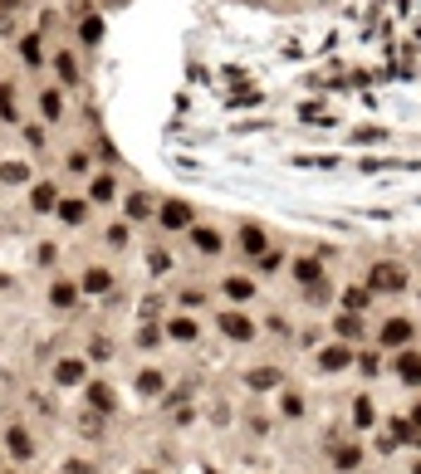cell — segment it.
I'll return each instance as SVG.
<instances>
[{
    "mask_svg": "<svg viewBox=\"0 0 421 474\" xmlns=\"http://www.w3.org/2000/svg\"><path fill=\"white\" fill-rule=\"evenodd\" d=\"M367 288H372V293H402V288H407V269L392 264V260H382V264L367 269Z\"/></svg>",
    "mask_w": 421,
    "mask_h": 474,
    "instance_id": "cell-1",
    "label": "cell"
},
{
    "mask_svg": "<svg viewBox=\"0 0 421 474\" xmlns=\"http://www.w3.org/2000/svg\"><path fill=\"white\" fill-rule=\"evenodd\" d=\"M220 333H225L230 342H250V338H255V323H250L245 313H220Z\"/></svg>",
    "mask_w": 421,
    "mask_h": 474,
    "instance_id": "cell-2",
    "label": "cell"
},
{
    "mask_svg": "<svg viewBox=\"0 0 421 474\" xmlns=\"http://www.w3.org/2000/svg\"><path fill=\"white\" fill-rule=\"evenodd\" d=\"M377 342H382V347H407V342H412V323H407V318H387Z\"/></svg>",
    "mask_w": 421,
    "mask_h": 474,
    "instance_id": "cell-3",
    "label": "cell"
},
{
    "mask_svg": "<svg viewBox=\"0 0 421 474\" xmlns=\"http://www.w3.org/2000/svg\"><path fill=\"white\" fill-rule=\"evenodd\" d=\"M157 220H162L167 230H182V225H191V205H187V200H167V205L157 210Z\"/></svg>",
    "mask_w": 421,
    "mask_h": 474,
    "instance_id": "cell-4",
    "label": "cell"
},
{
    "mask_svg": "<svg viewBox=\"0 0 421 474\" xmlns=\"http://www.w3.org/2000/svg\"><path fill=\"white\" fill-rule=\"evenodd\" d=\"M348 362H353V352H348L343 342H333V347L318 352V367H323V372H338V367H348Z\"/></svg>",
    "mask_w": 421,
    "mask_h": 474,
    "instance_id": "cell-5",
    "label": "cell"
},
{
    "mask_svg": "<svg viewBox=\"0 0 421 474\" xmlns=\"http://www.w3.org/2000/svg\"><path fill=\"white\" fill-rule=\"evenodd\" d=\"M397 377L421 386V352H402V357H397Z\"/></svg>",
    "mask_w": 421,
    "mask_h": 474,
    "instance_id": "cell-6",
    "label": "cell"
},
{
    "mask_svg": "<svg viewBox=\"0 0 421 474\" xmlns=\"http://www.w3.org/2000/svg\"><path fill=\"white\" fill-rule=\"evenodd\" d=\"M113 288V274H108L103 264L99 269H84V293H108Z\"/></svg>",
    "mask_w": 421,
    "mask_h": 474,
    "instance_id": "cell-7",
    "label": "cell"
},
{
    "mask_svg": "<svg viewBox=\"0 0 421 474\" xmlns=\"http://www.w3.org/2000/svg\"><path fill=\"white\" fill-rule=\"evenodd\" d=\"M191 245L206 250V255H220V235H215L210 225H196V230H191Z\"/></svg>",
    "mask_w": 421,
    "mask_h": 474,
    "instance_id": "cell-8",
    "label": "cell"
},
{
    "mask_svg": "<svg viewBox=\"0 0 421 474\" xmlns=\"http://www.w3.org/2000/svg\"><path fill=\"white\" fill-rule=\"evenodd\" d=\"M240 250H245V255H265V230H260V225H245V230H240Z\"/></svg>",
    "mask_w": 421,
    "mask_h": 474,
    "instance_id": "cell-9",
    "label": "cell"
},
{
    "mask_svg": "<svg viewBox=\"0 0 421 474\" xmlns=\"http://www.w3.org/2000/svg\"><path fill=\"white\" fill-rule=\"evenodd\" d=\"M367 303H372V288H367V284H358V288L343 293V308H348V313H363Z\"/></svg>",
    "mask_w": 421,
    "mask_h": 474,
    "instance_id": "cell-10",
    "label": "cell"
},
{
    "mask_svg": "<svg viewBox=\"0 0 421 474\" xmlns=\"http://www.w3.org/2000/svg\"><path fill=\"white\" fill-rule=\"evenodd\" d=\"M294 279H299L304 288L318 284V279H323V264H318V260H299V264H294Z\"/></svg>",
    "mask_w": 421,
    "mask_h": 474,
    "instance_id": "cell-11",
    "label": "cell"
},
{
    "mask_svg": "<svg viewBox=\"0 0 421 474\" xmlns=\"http://www.w3.org/2000/svg\"><path fill=\"white\" fill-rule=\"evenodd\" d=\"M225 293H230L235 303H245V298H255V279H245V274H235V279H225Z\"/></svg>",
    "mask_w": 421,
    "mask_h": 474,
    "instance_id": "cell-12",
    "label": "cell"
},
{
    "mask_svg": "<svg viewBox=\"0 0 421 474\" xmlns=\"http://www.w3.org/2000/svg\"><path fill=\"white\" fill-rule=\"evenodd\" d=\"M245 386H250V391H270V386H279V372H275V367H260V372L245 377Z\"/></svg>",
    "mask_w": 421,
    "mask_h": 474,
    "instance_id": "cell-13",
    "label": "cell"
},
{
    "mask_svg": "<svg viewBox=\"0 0 421 474\" xmlns=\"http://www.w3.org/2000/svg\"><path fill=\"white\" fill-rule=\"evenodd\" d=\"M39 108H44V117H49V122H59V117H64V98L54 94V89H44V94H39Z\"/></svg>",
    "mask_w": 421,
    "mask_h": 474,
    "instance_id": "cell-14",
    "label": "cell"
},
{
    "mask_svg": "<svg viewBox=\"0 0 421 474\" xmlns=\"http://www.w3.org/2000/svg\"><path fill=\"white\" fill-rule=\"evenodd\" d=\"M89 406H99V411H113V406H118V401H113V386L94 381V386H89Z\"/></svg>",
    "mask_w": 421,
    "mask_h": 474,
    "instance_id": "cell-15",
    "label": "cell"
},
{
    "mask_svg": "<svg viewBox=\"0 0 421 474\" xmlns=\"http://www.w3.org/2000/svg\"><path fill=\"white\" fill-rule=\"evenodd\" d=\"M54 210H59V220H69V225H79V220L89 215V205H84V200H59Z\"/></svg>",
    "mask_w": 421,
    "mask_h": 474,
    "instance_id": "cell-16",
    "label": "cell"
},
{
    "mask_svg": "<svg viewBox=\"0 0 421 474\" xmlns=\"http://www.w3.org/2000/svg\"><path fill=\"white\" fill-rule=\"evenodd\" d=\"M167 338H177V342H191V338H196V323H191V318H172V323H167Z\"/></svg>",
    "mask_w": 421,
    "mask_h": 474,
    "instance_id": "cell-17",
    "label": "cell"
},
{
    "mask_svg": "<svg viewBox=\"0 0 421 474\" xmlns=\"http://www.w3.org/2000/svg\"><path fill=\"white\" fill-rule=\"evenodd\" d=\"M30 196H34V210H54V205H59V191L49 186V181H44V186H34Z\"/></svg>",
    "mask_w": 421,
    "mask_h": 474,
    "instance_id": "cell-18",
    "label": "cell"
},
{
    "mask_svg": "<svg viewBox=\"0 0 421 474\" xmlns=\"http://www.w3.org/2000/svg\"><path fill=\"white\" fill-rule=\"evenodd\" d=\"M5 445H10V455H20V460H30V455H34V445H30V435H25V430H10V440H5Z\"/></svg>",
    "mask_w": 421,
    "mask_h": 474,
    "instance_id": "cell-19",
    "label": "cell"
},
{
    "mask_svg": "<svg viewBox=\"0 0 421 474\" xmlns=\"http://www.w3.org/2000/svg\"><path fill=\"white\" fill-rule=\"evenodd\" d=\"M363 333V318L358 313H338V338H358Z\"/></svg>",
    "mask_w": 421,
    "mask_h": 474,
    "instance_id": "cell-20",
    "label": "cell"
},
{
    "mask_svg": "<svg viewBox=\"0 0 421 474\" xmlns=\"http://www.w3.org/2000/svg\"><path fill=\"white\" fill-rule=\"evenodd\" d=\"M79 39H84V44H99V39H103V20H84V25H79Z\"/></svg>",
    "mask_w": 421,
    "mask_h": 474,
    "instance_id": "cell-21",
    "label": "cell"
},
{
    "mask_svg": "<svg viewBox=\"0 0 421 474\" xmlns=\"http://www.w3.org/2000/svg\"><path fill=\"white\" fill-rule=\"evenodd\" d=\"M147 215H152L147 196H127V220H147Z\"/></svg>",
    "mask_w": 421,
    "mask_h": 474,
    "instance_id": "cell-22",
    "label": "cell"
},
{
    "mask_svg": "<svg viewBox=\"0 0 421 474\" xmlns=\"http://www.w3.org/2000/svg\"><path fill=\"white\" fill-rule=\"evenodd\" d=\"M372 416H377V411H372V401H367V396H358V406H353V421L367 430V425H372Z\"/></svg>",
    "mask_w": 421,
    "mask_h": 474,
    "instance_id": "cell-23",
    "label": "cell"
},
{
    "mask_svg": "<svg viewBox=\"0 0 421 474\" xmlns=\"http://www.w3.org/2000/svg\"><path fill=\"white\" fill-rule=\"evenodd\" d=\"M0 117L15 122V89H10V84H0Z\"/></svg>",
    "mask_w": 421,
    "mask_h": 474,
    "instance_id": "cell-24",
    "label": "cell"
},
{
    "mask_svg": "<svg viewBox=\"0 0 421 474\" xmlns=\"http://www.w3.org/2000/svg\"><path fill=\"white\" fill-rule=\"evenodd\" d=\"M49 303H59V308H74V284H54V288H49Z\"/></svg>",
    "mask_w": 421,
    "mask_h": 474,
    "instance_id": "cell-25",
    "label": "cell"
},
{
    "mask_svg": "<svg viewBox=\"0 0 421 474\" xmlns=\"http://www.w3.org/2000/svg\"><path fill=\"white\" fill-rule=\"evenodd\" d=\"M54 377L64 381V386H74V381L84 377V367H79V362H59V372H54Z\"/></svg>",
    "mask_w": 421,
    "mask_h": 474,
    "instance_id": "cell-26",
    "label": "cell"
},
{
    "mask_svg": "<svg viewBox=\"0 0 421 474\" xmlns=\"http://www.w3.org/2000/svg\"><path fill=\"white\" fill-rule=\"evenodd\" d=\"M137 391H142V396H157V391H162V377H157V372H142V377H137Z\"/></svg>",
    "mask_w": 421,
    "mask_h": 474,
    "instance_id": "cell-27",
    "label": "cell"
},
{
    "mask_svg": "<svg viewBox=\"0 0 421 474\" xmlns=\"http://www.w3.org/2000/svg\"><path fill=\"white\" fill-rule=\"evenodd\" d=\"M20 54H25L30 64H39V54H44V49H39V34H30V39H20Z\"/></svg>",
    "mask_w": 421,
    "mask_h": 474,
    "instance_id": "cell-28",
    "label": "cell"
},
{
    "mask_svg": "<svg viewBox=\"0 0 421 474\" xmlns=\"http://www.w3.org/2000/svg\"><path fill=\"white\" fill-rule=\"evenodd\" d=\"M89 200H113V181H108V177H99V181L89 186Z\"/></svg>",
    "mask_w": 421,
    "mask_h": 474,
    "instance_id": "cell-29",
    "label": "cell"
},
{
    "mask_svg": "<svg viewBox=\"0 0 421 474\" xmlns=\"http://www.w3.org/2000/svg\"><path fill=\"white\" fill-rule=\"evenodd\" d=\"M25 177H30V172H25L20 162H5V167H0V181H25Z\"/></svg>",
    "mask_w": 421,
    "mask_h": 474,
    "instance_id": "cell-30",
    "label": "cell"
},
{
    "mask_svg": "<svg viewBox=\"0 0 421 474\" xmlns=\"http://www.w3.org/2000/svg\"><path fill=\"white\" fill-rule=\"evenodd\" d=\"M54 69L64 74V84H79V79H74V59H69V54H59V59H54Z\"/></svg>",
    "mask_w": 421,
    "mask_h": 474,
    "instance_id": "cell-31",
    "label": "cell"
},
{
    "mask_svg": "<svg viewBox=\"0 0 421 474\" xmlns=\"http://www.w3.org/2000/svg\"><path fill=\"white\" fill-rule=\"evenodd\" d=\"M358 460H363L358 450H338V470H358Z\"/></svg>",
    "mask_w": 421,
    "mask_h": 474,
    "instance_id": "cell-32",
    "label": "cell"
},
{
    "mask_svg": "<svg viewBox=\"0 0 421 474\" xmlns=\"http://www.w3.org/2000/svg\"><path fill=\"white\" fill-rule=\"evenodd\" d=\"M358 367H363V372H367V377H372V372H377V367H382V362H377V357H372V352H363V357H358Z\"/></svg>",
    "mask_w": 421,
    "mask_h": 474,
    "instance_id": "cell-33",
    "label": "cell"
},
{
    "mask_svg": "<svg viewBox=\"0 0 421 474\" xmlns=\"http://www.w3.org/2000/svg\"><path fill=\"white\" fill-rule=\"evenodd\" d=\"M284 416H304V401H299V396H284Z\"/></svg>",
    "mask_w": 421,
    "mask_h": 474,
    "instance_id": "cell-34",
    "label": "cell"
},
{
    "mask_svg": "<svg viewBox=\"0 0 421 474\" xmlns=\"http://www.w3.org/2000/svg\"><path fill=\"white\" fill-rule=\"evenodd\" d=\"M69 474H94V470H89L84 460H74V465H69Z\"/></svg>",
    "mask_w": 421,
    "mask_h": 474,
    "instance_id": "cell-35",
    "label": "cell"
},
{
    "mask_svg": "<svg viewBox=\"0 0 421 474\" xmlns=\"http://www.w3.org/2000/svg\"><path fill=\"white\" fill-rule=\"evenodd\" d=\"M0 5H5V10H15V5H20V0H0Z\"/></svg>",
    "mask_w": 421,
    "mask_h": 474,
    "instance_id": "cell-36",
    "label": "cell"
},
{
    "mask_svg": "<svg viewBox=\"0 0 421 474\" xmlns=\"http://www.w3.org/2000/svg\"><path fill=\"white\" fill-rule=\"evenodd\" d=\"M142 474H152V470H142Z\"/></svg>",
    "mask_w": 421,
    "mask_h": 474,
    "instance_id": "cell-37",
    "label": "cell"
}]
</instances>
